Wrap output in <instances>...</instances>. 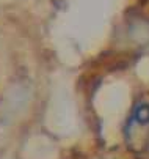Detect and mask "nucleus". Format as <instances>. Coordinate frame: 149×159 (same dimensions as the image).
Wrapping results in <instances>:
<instances>
[{
    "label": "nucleus",
    "mask_w": 149,
    "mask_h": 159,
    "mask_svg": "<svg viewBox=\"0 0 149 159\" xmlns=\"http://www.w3.org/2000/svg\"><path fill=\"white\" fill-rule=\"evenodd\" d=\"M135 120L141 125L149 123V106L147 104H140L135 109Z\"/></svg>",
    "instance_id": "1"
}]
</instances>
